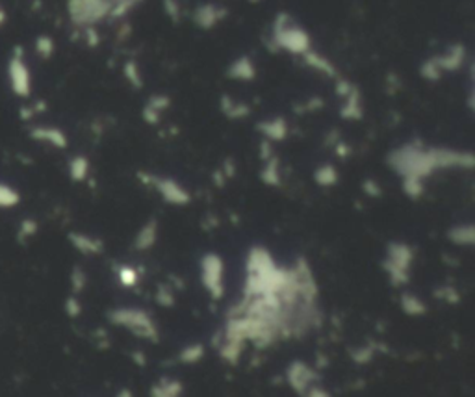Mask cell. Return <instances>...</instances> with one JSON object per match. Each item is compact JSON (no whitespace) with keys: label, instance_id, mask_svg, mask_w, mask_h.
<instances>
[{"label":"cell","instance_id":"cell-19","mask_svg":"<svg viewBox=\"0 0 475 397\" xmlns=\"http://www.w3.org/2000/svg\"><path fill=\"white\" fill-rule=\"evenodd\" d=\"M156 240H158V223H156L155 219H151L149 223L143 225L142 231L138 232V236H136L134 240V249H151V247L156 244Z\"/></svg>","mask_w":475,"mask_h":397},{"label":"cell","instance_id":"cell-7","mask_svg":"<svg viewBox=\"0 0 475 397\" xmlns=\"http://www.w3.org/2000/svg\"><path fill=\"white\" fill-rule=\"evenodd\" d=\"M414 258V253L407 244H390L386 249L385 257V271L394 286H403L409 282V273H411V264Z\"/></svg>","mask_w":475,"mask_h":397},{"label":"cell","instance_id":"cell-24","mask_svg":"<svg viewBox=\"0 0 475 397\" xmlns=\"http://www.w3.org/2000/svg\"><path fill=\"white\" fill-rule=\"evenodd\" d=\"M180 394H182V385L179 381H169V379H162L151 390V397H180Z\"/></svg>","mask_w":475,"mask_h":397},{"label":"cell","instance_id":"cell-31","mask_svg":"<svg viewBox=\"0 0 475 397\" xmlns=\"http://www.w3.org/2000/svg\"><path fill=\"white\" fill-rule=\"evenodd\" d=\"M203 357H205V347L201 346V344H195V346H188L186 349H182L179 355V360L184 362V364H195Z\"/></svg>","mask_w":475,"mask_h":397},{"label":"cell","instance_id":"cell-46","mask_svg":"<svg viewBox=\"0 0 475 397\" xmlns=\"http://www.w3.org/2000/svg\"><path fill=\"white\" fill-rule=\"evenodd\" d=\"M249 2H260V0H249Z\"/></svg>","mask_w":475,"mask_h":397},{"label":"cell","instance_id":"cell-39","mask_svg":"<svg viewBox=\"0 0 475 397\" xmlns=\"http://www.w3.org/2000/svg\"><path fill=\"white\" fill-rule=\"evenodd\" d=\"M373 359V347L366 346V347H359L357 351L353 353V360L359 362V364H366L370 360Z\"/></svg>","mask_w":475,"mask_h":397},{"label":"cell","instance_id":"cell-26","mask_svg":"<svg viewBox=\"0 0 475 397\" xmlns=\"http://www.w3.org/2000/svg\"><path fill=\"white\" fill-rule=\"evenodd\" d=\"M401 308L407 316H424L427 312V307L424 301L416 297L414 294H403L401 295Z\"/></svg>","mask_w":475,"mask_h":397},{"label":"cell","instance_id":"cell-2","mask_svg":"<svg viewBox=\"0 0 475 397\" xmlns=\"http://www.w3.org/2000/svg\"><path fill=\"white\" fill-rule=\"evenodd\" d=\"M271 45L277 51L290 52L303 56L312 49V38L299 23L292 19L288 13H279L271 25Z\"/></svg>","mask_w":475,"mask_h":397},{"label":"cell","instance_id":"cell-45","mask_svg":"<svg viewBox=\"0 0 475 397\" xmlns=\"http://www.w3.org/2000/svg\"><path fill=\"white\" fill-rule=\"evenodd\" d=\"M117 397H132V396H130V392L125 390V392H121V394H119V396H117Z\"/></svg>","mask_w":475,"mask_h":397},{"label":"cell","instance_id":"cell-9","mask_svg":"<svg viewBox=\"0 0 475 397\" xmlns=\"http://www.w3.org/2000/svg\"><path fill=\"white\" fill-rule=\"evenodd\" d=\"M201 273H203V284L208 294L214 299H221L225 294V266L223 260L218 255H206L201 264Z\"/></svg>","mask_w":475,"mask_h":397},{"label":"cell","instance_id":"cell-41","mask_svg":"<svg viewBox=\"0 0 475 397\" xmlns=\"http://www.w3.org/2000/svg\"><path fill=\"white\" fill-rule=\"evenodd\" d=\"M158 303L160 305H166V307H171L173 305V301H175V297H173V294H169V290H158Z\"/></svg>","mask_w":475,"mask_h":397},{"label":"cell","instance_id":"cell-44","mask_svg":"<svg viewBox=\"0 0 475 397\" xmlns=\"http://www.w3.org/2000/svg\"><path fill=\"white\" fill-rule=\"evenodd\" d=\"M6 21H8V13L6 10H4V6L0 4V28L6 25Z\"/></svg>","mask_w":475,"mask_h":397},{"label":"cell","instance_id":"cell-43","mask_svg":"<svg viewBox=\"0 0 475 397\" xmlns=\"http://www.w3.org/2000/svg\"><path fill=\"white\" fill-rule=\"evenodd\" d=\"M364 190L368 192V195H373V197H379L381 195V188L377 186V182H373V180H366Z\"/></svg>","mask_w":475,"mask_h":397},{"label":"cell","instance_id":"cell-14","mask_svg":"<svg viewBox=\"0 0 475 397\" xmlns=\"http://www.w3.org/2000/svg\"><path fill=\"white\" fill-rule=\"evenodd\" d=\"M227 77L232 80H240V82H251L257 77V65L249 56H240L229 65Z\"/></svg>","mask_w":475,"mask_h":397},{"label":"cell","instance_id":"cell-37","mask_svg":"<svg viewBox=\"0 0 475 397\" xmlns=\"http://www.w3.org/2000/svg\"><path fill=\"white\" fill-rule=\"evenodd\" d=\"M65 312H67L69 318H78V316L82 314V305H80V301H78L77 294H73L67 297V301H65Z\"/></svg>","mask_w":475,"mask_h":397},{"label":"cell","instance_id":"cell-21","mask_svg":"<svg viewBox=\"0 0 475 397\" xmlns=\"http://www.w3.org/2000/svg\"><path fill=\"white\" fill-rule=\"evenodd\" d=\"M221 110L229 119H244L251 114V108L245 103H240L236 99L225 95L221 99Z\"/></svg>","mask_w":475,"mask_h":397},{"label":"cell","instance_id":"cell-13","mask_svg":"<svg viewBox=\"0 0 475 397\" xmlns=\"http://www.w3.org/2000/svg\"><path fill=\"white\" fill-rule=\"evenodd\" d=\"M69 242H71L73 249H77L80 255H86V257H95V255H101L104 251L103 242L90 236V234H86V232H71Z\"/></svg>","mask_w":475,"mask_h":397},{"label":"cell","instance_id":"cell-29","mask_svg":"<svg viewBox=\"0 0 475 397\" xmlns=\"http://www.w3.org/2000/svg\"><path fill=\"white\" fill-rule=\"evenodd\" d=\"M34 51L41 60L52 58V54L56 51V45H54V39L51 36H38L36 41H34Z\"/></svg>","mask_w":475,"mask_h":397},{"label":"cell","instance_id":"cell-11","mask_svg":"<svg viewBox=\"0 0 475 397\" xmlns=\"http://www.w3.org/2000/svg\"><path fill=\"white\" fill-rule=\"evenodd\" d=\"M28 134L34 141L49 145L52 149H65L69 145V140L62 129L58 127H51V125H34L28 130Z\"/></svg>","mask_w":475,"mask_h":397},{"label":"cell","instance_id":"cell-5","mask_svg":"<svg viewBox=\"0 0 475 397\" xmlns=\"http://www.w3.org/2000/svg\"><path fill=\"white\" fill-rule=\"evenodd\" d=\"M108 320L114 325L125 327L140 338L153 340V342L158 340V329H156L155 321L140 308H116L108 314Z\"/></svg>","mask_w":475,"mask_h":397},{"label":"cell","instance_id":"cell-34","mask_svg":"<svg viewBox=\"0 0 475 397\" xmlns=\"http://www.w3.org/2000/svg\"><path fill=\"white\" fill-rule=\"evenodd\" d=\"M117 279L121 282L125 288H130V286H136L138 282V273H136L134 268H129V266H123L117 271Z\"/></svg>","mask_w":475,"mask_h":397},{"label":"cell","instance_id":"cell-22","mask_svg":"<svg viewBox=\"0 0 475 397\" xmlns=\"http://www.w3.org/2000/svg\"><path fill=\"white\" fill-rule=\"evenodd\" d=\"M262 182L268 184V186H279L281 184V164H279V158L275 156H270L268 160H264V167H262Z\"/></svg>","mask_w":475,"mask_h":397},{"label":"cell","instance_id":"cell-10","mask_svg":"<svg viewBox=\"0 0 475 397\" xmlns=\"http://www.w3.org/2000/svg\"><path fill=\"white\" fill-rule=\"evenodd\" d=\"M227 17V8L219 6L216 2H203L193 10L192 19L201 30H212Z\"/></svg>","mask_w":475,"mask_h":397},{"label":"cell","instance_id":"cell-18","mask_svg":"<svg viewBox=\"0 0 475 397\" xmlns=\"http://www.w3.org/2000/svg\"><path fill=\"white\" fill-rule=\"evenodd\" d=\"M169 104H171L169 97L166 95L151 97V99L147 101V104H145V108H143V119H145V123H149V125H156V123L160 121L162 114L169 108Z\"/></svg>","mask_w":475,"mask_h":397},{"label":"cell","instance_id":"cell-42","mask_svg":"<svg viewBox=\"0 0 475 397\" xmlns=\"http://www.w3.org/2000/svg\"><path fill=\"white\" fill-rule=\"evenodd\" d=\"M303 397H331V394H329L327 390H323L321 386H310L309 390H307V394Z\"/></svg>","mask_w":475,"mask_h":397},{"label":"cell","instance_id":"cell-3","mask_svg":"<svg viewBox=\"0 0 475 397\" xmlns=\"http://www.w3.org/2000/svg\"><path fill=\"white\" fill-rule=\"evenodd\" d=\"M67 8V15L73 26H77L78 30L97 26L99 23L110 19L112 13V0H67L65 2Z\"/></svg>","mask_w":475,"mask_h":397},{"label":"cell","instance_id":"cell-12","mask_svg":"<svg viewBox=\"0 0 475 397\" xmlns=\"http://www.w3.org/2000/svg\"><path fill=\"white\" fill-rule=\"evenodd\" d=\"M286 379H288L290 386H292L299 396H305L310 386L314 385L318 375H316L305 362H292L288 370H286Z\"/></svg>","mask_w":475,"mask_h":397},{"label":"cell","instance_id":"cell-20","mask_svg":"<svg viewBox=\"0 0 475 397\" xmlns=\"http://www.w3.org/2000/svg\"><path fill=\"white\" fill-rule=\"evenodd\" d=\"M67 171H69V177H71L73 182H84V180H88V177H90L91 164L84 154H77V156H73L71 160H69Z\"/></svg>","mask_w":475,"mask_h":397},{"label":"cell","instance_id":"cell-33","mask_svg":"<svg viewBox=\"0 0 475 397\" xmlns=\"http://www.w3.org/2000/svg\"><path fill=\"white\" fill-rule=\"evenodd\" d=\"M403 180V192L411 198H420L424 195V180L420 179H401Z\"/></svg>","mask_w":475,"mask_h":397},{"label":"cell","instance_id":"cell-35","mask_svg":"<svg viewBox=\"0 0 475 397\" xmlns=\"http://www.w3.org/2000/svg\"><path fill=\"white\" fill-rule=\"evenodd\" d=\"M86 284H88V275H86V271H84L82 268L73 269V273H71L73 294H80V292H84Z\"/></svg>","mask_w":475,"mask_h":397},{"label":"cell","instance_id":"cell-4","mask_svg":"<svg viewBox=\"0 0 475 397\" xmlns=\"http://www.w3.org/2000/svg\"><path fill=\"white\" fill-rule=\"evenodd\" d=\"M466 62V49L461 43L448 47L442 54L427 58L420 67V73L425 80L429 82H437L442 78L444 73H455L464 65Z\"/></svg>","mask_w":475,"mask_h":397},{"label":"cell","instance_id":"cell-28","mask_svg":"<svg viewBox=\"0 0 475 397\" xmlns=\"http://www.w3.org/2000/svg\"><path fill=\"white\" fill-rule=\"evenodd\" d=\"M39 231V223L34 218H25L17 227V242L19 244H28L32 238H36Z\"/></svg>","mask_w":475,"mask_h":397},{"label":"cell","instance_id":"cell-8","mask_svg":"<svg viewBox=\"0 0 475 397\" xmlns=\"http://www.w3.org/2000/svg\"><path fill=\"white\" fill-rule=\"evenodd\" d=\"M140 180H143L147 186L155 188L160 193V197L175 206H186L192 201V195L186 188L179 184L177 180L169 179V177H156L151 173H140Z\"/></svg>","mask_w":475,"mask_h":397},{"label":"cell","instance_id":"cell-16","mask_svg":"<svg viewBox=\"0 0 475 397\" xmlns=\"http://www.w3.org/2000/svg\"><path fill=\"white\" fill-rule=\"evenodd\" d=\"M303 62L309 65L310 69L318 71V73L325 75V77L338 78V73H336V67H334L333 62H331L329 58H325V56L320 54V52H316L310 49L309 52H305V54H303Z\"/></svg>","mask_w":475,"mask_h":397},{"label":"cell","instance_id":"cell-32","mask_svg":"<svg viewBox=\"0 0 475 397\" xmlns=\"http://www.w3.org/2000/svg\"><path fill=\"white\" fill-rule=\"evenodd\" d=\"M125 77H127V80L134 86L136 90L143 88L142 71H140V67H138L136 62H127V64H125Z\"/></svg>","mask_w":475,"mask_h":397},{"label":"cell","instance_id":"cell-15","mask_svg":"<svg viewBox=\"0 0 475 397\" xmlns=\"http://www.w3.org/2000/svg\"><path fill=\"white\" fill-rule=\"evenodd\" d=\"M260 134L266 138V141H283L288 136V123L283 117H273L268 121L258 123Z\"/></svg>","mask_w":475,"mask_h":397},{"label":"cell","instance_id":"cell-30","mask_svg":"<svg viewBox=\"0 0 475 397\" xmlns=\"http://www.w3.org/2000/svg\"><path fill=\"white\" fill-rule=\"evenodd\" d=\"M140 2H142V0H112L114 8H112V13H110V19L112 21L125 19V17L129 15L130 10H134Z\"/></svg>","mask_w":475,"mask_h":397},{"label":"cell","instance_id":"cell-27","mask_svg":"<svg viewBox=\"0 0 475 397\" xmlns=\"http://www.w3.org/2000/svg\"><path fill=\"white\" fill-rule=\"evenodd\" d=\"M314 180L321 188H331L338 182V171L331 164H323L314 171Z\"/></svg>","mask_w":475,"mask_h":397},{"label":"cell","instance_id":"cell-40","mask_svg":"<svg viewBox=\"0 0 475 397\" xmlns=\"http://www.w3.org/2000/svg\"><path fill=\"white\" fill-rule=\"evenodd\" d=\"M437 297H440V299H446V301H448V303H457V301H459V294H457V290L450 288V286H446V288L438 290Z\"/></svg>","mask_w":475,"mask_h":397},{"label":"cell","instance_id":"cell-6","mask_svg":"<svg viewBox=\"0 0 475 397\" xmlns=\"http://www.w3.org/2000/svg\"><path fill=\"white\" fill-rule=\"evenodd\" d=\"M6 77L13 95L19 97V99H28V97L32 95V71H30V67L26 64L25 51L21 47H15L13 54L8 60Z\"/></svg>","mask_w":475,"mask_h":397},{"label":"cell","instance_id":"cell-25","mask_svg":"<svg viewBox=\"0 0 475 397\" xmlns=\"http://www.w3.org/2000/svg\"><path fill=\"white\" fill-rule=\"evenodd\" d=\"M448 238H450L453 244L470 247V245L474 244L475 238L474 227H472V225H459V227H453V229L448 232Z\"/></svg>","mask_w":475,"mask_h":397},{"label":"cell","instance_id":"cell-36","mask_svg":"<svg viewBox=\"0 0 475 397\" xmlns=\"http://www.w3.org/2000/svg\"><path fill=\"white\" fill-rule=\"evenodd\" d=\"M45 103H34V104H28V106H25V108H21V119H25V121H30V119H34L36 116H39L41 112H45Z\"/></svg>","mask_w":475,"mask_h":397},{"label":"cell","instance_id":"cell-38","mask_svg":"<svg viewBox=\"0 0 475 397\" xmlns=\"http://www.w3.org/2000/svg\"><path fill=\"white\" fill-rule=\"evenodd\" d=\"M162 4H164V10H166L169 19H173V21L180 19V13H182V10H180L179 0H164Z\"/></svg>","mask_w":475,"mask_h":397},{"label":"cell","instance_id":"cell-23","mask_svg":"<svg viewBox=\"0 0 475 397\" xmlns=\"http://www.w3.org/2000/svg\"><path fill=\"white\" fill-rule=\"evenodd\" d=\"M21 193L17 188L12 184L0 182V210H12L15 206H19Z\"/></svg>","mask_w":475,"mask_h":397},{"label":"cell","instance_id":"cell-1","mask_svg":"<svg viewBox=\"0 0 475 397\" xmlns=\"http://www.w3.org/2000/svg\"><path fill=\"white\" fill-rule=\"evenodd\" d=\"M386 162L401 179L425 180L440 169L437 147H425L422 141H409L394 149Z\"/></svg>","mask_w":475,"mask_h":397},{"label":"cell","instance_id":"cell-17","mask_svg":"<svg viewBox=\"0 0 475 397\" xmlns=\"http://www.w3.org/2000/svg\"><path fill=\"white\" fill-rule=\"evenodd\" d=\"M364 114V108H362V99H360V93L357 88L349 91L346 97H344V104L340 108V116L347 121H357Z\"/></svg>","mask_w":475,"mask_h":397}]
</instances>
